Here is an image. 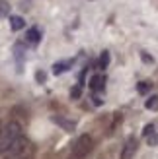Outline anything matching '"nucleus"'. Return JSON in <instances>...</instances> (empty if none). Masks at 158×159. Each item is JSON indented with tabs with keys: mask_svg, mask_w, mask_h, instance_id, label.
<instances>
[{
	"mask_svg": "<svg viewBox=\"0 0 158 159\" xmlns=\"http://www.w3.org/2000/svg\"><path fill=\"white\" fill-rule=\"evenodd\" d=\"M53 122H57L59 126H62L67 132H72V130H74V122L65 120V118H61V116H53Z\"/></svg>",
	"mask_w": 158,
	"mask_h": 159,
	"instance_id": "nucleus-8",
	"label": "nucleus"
},
{
	"mask_svg": "<svg viewBox=\"0 0 158 159\" xmlns=\"http://www.w3.org/2000/svg\"><path fill=\"white\" fill-rule=\"evenodd\" d=\"M80 93H82V85L78 84V85H74L72 89H70V97H72V99H78V97H80Z\"/></svg>",
	"mask_w": 158,
	"mask_h": 159,
	"instance_id": "nucleus-12",
	"label": "nucleus"
},
{
	"mask_svg": "<svg viewBox=\"0 0 158 159\" xmlns=\"http://www.w3.org/2000/svg\"><path fill=\"white\" fill-rule=\"evenodd\" d=\"M137 146H139L137 138L135 136H129L127 140H125V146H123V152H121V159H133V157H135Z\"/></svg>",
	"mask_w": 158,
	"mask_h": 159,
	"instance_id": "nucleus-4",
	"label": "nucleus"
},
{
	"mask_svg": "<svg viewBox=\"0 0 158 159\" xmlns=\"http://www.w3.org/2000/svg\"><path fill=\"white\" fill-rule=\"evenodd\" d=\"M146 140H148V144H151V146H154V144H156V134H154V132H152V134H148Z\"/></svg>",
	"mask_w": 158,
	"mask_h": 159,
	"instance_id": "nucleus-16",
	"label": "nucleus"
},
{
	"mask_svg": "<svg viewBox=\"0 0 158 159\" xmlns=\"http://www.w3.org/2000/svg\"><path fill=\"white\" fill-rule=\"evenodd\" d=\"M33 153H35L33 144H31L27 138L20 136L10 148L6 149L4 155H6V159H33Z\"/></svg>",
	"mask_w": 158,
	"mask_h": 159,
	"instance_id": "nucleus-1",
	"label": "nucleus"
},
{
	"mask_svg": "<svg viewBox=\"0 0 158 159\" xmlns=\"http://www.w3.org/2000/svg\"><path fill=\"white\" fill-rule=\"evenodd\" d=\"M92 138L88 136V134H84V136H80L76 142H74V146H72V153H70V157L72 159H82L90 153V149H92Z\"/></svg>",
	"mask_w": 158,
	"mask_h": 159,
	"instance_id": "nucleus-3",
	"label": "nucleus"
},
{
	"mask_svg": "<svg viewBox=\"0 0 158 159\" xmlns=\"http://www.w3.org/2000/svg\"><path fill=\"white\" fill-rule=\"evenodd\" d=\"M145 107H146V109H151V111H156V109H158V95H152L151 99H146Z\"/></svg>",
	"mask_w": 158,
	"mask_h": 159,
	"instance_id": "nucleus-9",
	"label": "nucleus"
},
{
	"mask_svg": "<svg viewBox=\"0 0 158 159\" xmlns=\"http://www.w3.org/2000/svg\"><path fill=\"white\" fill-rule=\"evenodd\" d=\"M8 14H10V4L6 0H0V18H6Z\"/></svg>",
	"mask_w": 158,
	"mask_h": 159,
	"instance_id": "nucleus-10",
	"label": "nucleus"
},
{
	"mask_svg": "<svg viewBox=\"0 0 158 159\" xmlns=\"http://www.w3.org/2000/svg\"><path fill=\"white\" fill-rule=\"evenodd\" d=\"M39 39H41V33H39V29H29L27 33H26V41L31 43V45H37L39 43Z\"/></svg>",
	"mask_w": 158,
	"mask_h": 159,
	"instance_id": "nucleus-6",
	"label": "nucleus"
},
{
	"mask_svg": "<svg viewBox=\"0 0 158 159\" xmlns=\"http://www.w3.org/2000/svg\"><path fill=\"white\" fill-rule=\"evenodd\" d=\"M152 132H154V126H152V124H146V126H145V130H143L145 136H148V134H152Z\"/></svg>",
	"mask_w": 158,
	"mask_h": 159,
	"instance_id": "nucleus-15",
	"label": "nucleus"
},
{
	"mask_svg": "<svg viewBox=\"0 0 158 159\" xmlns=\"http://www.w3.org/2000/svg\"><path fill=\"white\" fill-rule=\"evenodd\" d=\"M109 64V52H101V57H100V68H107Z\"/></svg>",
	"mask_w": 158,
	"mask_h": 159,
	"instance_id": "nucleus-11",
	"label": "nucleus"
},
{
	"mask_svg": "<svg viewBox=\"0 0 158 159\" xmlns=\"http://www.w3.org/2000/svg\"><path fill=\"white\" fill-rule=\"evenodd\" d=\"M151 85H152V84H146V82H141V84H139V87H137V89H139V93H146L148 89H151Z\"/></svg>",
	"mask_w": 158,
	"mask_h": 159,
	"instance_id": "nucleus-14",
	"label": "nucleus"
},
{
	"mask_svg": "<svg viewBox=\"0 0 158 159\" xmlns=\"http://www.w3.org/2000/svg\"><path fill=\"white\" fill-rule=\"evenodd\" d=\"M10 27L14 31H20V29L26 27V21H23V18H20V16H12L10 18Z\"/></svg>",
	"mask_w": 158,
	"mask_h": 159,
	"instance_id": "nucleus-7",
	"label": "nucleus"
},
{
	"mask_svg": "<svg viewBox=\"0 0 158 159\" xmlns=\"http://www.w3.org/2000/svg\"><path fill=\"white\" fill-rule=\"evenodd\" d=\"M90 87H92L94 91H101L106 87V78L104 76H94L90 80Z\"/></svg>",
	"mask_w": 158,
	"mask_h": 159,
	"instance_id": "nucleus-5",
	"label": "nucleus"
},
{
	"mask_svg": "<svg viewBox=\"0 0 158 159\" xmlns=\"http://www.w3.org/2000/svg\"><path fill=\"white\" fill-rule=\"evenodd\" d=\"M20 136H22V126H20V122H16V120L6 122L2 128H0V155L6 153V149L10 148Z\"/></svg>",
	"mask_w": 158,
	"mask_h": 159,
	"instance_id": "nucleus-2",
	"label": "nucleus"
},
{
	"mask_svg": "<svg viewBox=\"0 0 158 159\" xmlns=\"http://www.w3.org/2000/svg\"><path fill=\"white\" fill-rule=\"evenodd\" d=\"M141 58H143L145 62H151V64H152V62H154V58H152V57H148L146 52H141Z\"/></svg>",
	"mask_w": 158,
	"mask_h": 159,
	"instance_id": "nucleus-17",
	"label": "nucleus"
},
{
	"mask_svg": "<svg viewBox=\"0 0 158 159\" xmlns=\"http://www.w3.org/2000/svg\"><path fill=\"white\" fill-rule=\"evenodd\" d=\"M65 70H67V62H59V64L53 66V72H55V74H62Z\"/></svg>",
	"mask_w": 158,
	"mask_h": 159,
	"instance_id": "nucleus-13",
	"label": "nucleus"
}]
</instances>
